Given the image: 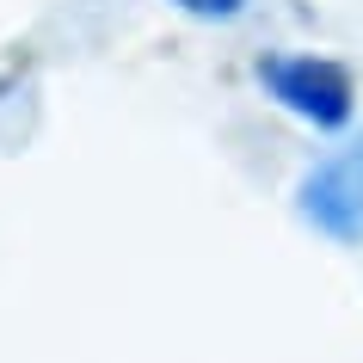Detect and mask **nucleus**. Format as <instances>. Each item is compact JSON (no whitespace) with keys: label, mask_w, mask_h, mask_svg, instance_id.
Segmentation results:
<instances>
[{"label":"nucleus","mask_w":363,"mask_h":363,"mask_svg":"<svg viewBox=\"0 0 363 363\" xmlns=\"http://www.w3.org/2000/svg\"><path fill=\"white\" fill-rule=\"evenodd\" d=\"M296 210L308 228H320L339 247H363V130L320 154L296 185Z\"/></svg>","instance_id":"obj_1"},{"label":"nucleus","mask_w":363,"mask_h":363,"mask_svg":"<svg viewBox=\"0 0 363 363\" xmlns=\"http://www.w3.org/2000/svg\"><path fill=\"white\" fill-rule=\"evenodd\" d=\"M259 86H265L284 111H296L314 130H345L351 111H357V93H351V74L326 56H265L259 62Z\"/></svg>","instance_id":"obj_2"},{"label":"nucleus","mask_w":363,"mask_h":363,"mask_svg":"<svg viewBox=\"0 0 363 363\" xmlns=\"http://www.w3.org/2000/svg\"><path fill=\"white\" fill-rule=\"evenodd\" d=\"M179 13H191V19H234L247 0H172Z\"/></svg>","instance_id":"obj_3"}]
</instances>
